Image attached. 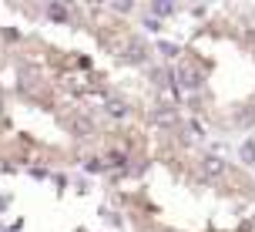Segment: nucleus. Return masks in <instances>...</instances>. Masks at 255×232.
Instances as JSON below:
<instances>
[{"label": "nucleus", "mask_w": 255, "mask_h": 232, "mask_svg": "<svg viewBox=\"0 0 255 232\" xmlns=\"http://www.w3.org/2000/svg\"><path fill=\"white\" fill-rule=\"evenodd\" d=\"M84 168L98 175V172H104V162H101V158H88V162H84Z\"/></svg>", "instance_id": "obj_9"}, {"label": "nucleus", "mask_w": 255, "mask_h": 232, "mask_svg": "<svg viewBox=\"0 0 255 232\" xmlns=\"http://www.w3.org/2000/svg\"><path fill=\"white\" fill-rule=\"evenodd\" d=\"M154 121H161V125H171V121H175V111H171V108H165V111H154Z\"/></svg>", "instance_id": "obj_7"}, {"label": "nucleus", "mask_w": 255, "mask_h": 232, "mask_svg": "<svg viewBox=\"0 0 255 232\" xmlns=\"http://www.w3.org/2000/svg\"><path fill=\"white\" fill-rule=\"evenodd\" d=\"M175 77H178V84H181L185 91H195L198 84H202V81H198V71H191V67H181Z\"/></svg>", "instance_id": "obj_2"}, {"label": "nucleus", "mask_w": 255, "mask_h": 232, "mask_svg": "<svg viewBox=\"0 0 255 232\" xmlns=\"http://www.w3.org/2000/svg\"><path fill=\"white\" fill-rule=\"evenodd\" d=\"M108 115L111 118H128V101H121V98H108Z\"/></svg>", "instance_id": "obj_3"}, {"label": "nucleus", "mask_w": 255, "mask_h": 232, "mask_svg": "<svg viewBox=\"0 0 255 232\" xmlns=\"http://www.w3.org/2000/svg\"><path fill=\"white\" fill-rule=\"evenodd\" d=\"M158 51L165 54V57H175V54H178V47H175V44H161V47H158Z\"/></svg>", "instance_id": "obj_10"}, {"label": "nucleus", "mask_w": 255, "mask_h": 232, "mask_svg": "<svg viewBox=\"0 0 255 232\" xmlns=\"http://www.w3.org/2000/svg\"><path fill=\"white\" fill-rule=\"evenodd\" d=\"M125 162H128V155H125V152H111V155H108V165H104V168H125Z\"/></svg>", "instance_id": "obj_6"}, {"label": "nucleus", "mask_w": 255, "mask_h": 232, "mask_svg": "<svg viewBox=\"0 0 255 232\" xmlns=\"http://www.w3.org/2000/svg\"><path fill=\"white\" fill-rule=\"evenodd\" d=\"M151 10H154V13H161V17H165V13H171V3H154Z\"/></svg>", "instance_id": "obj_11"}, {"label": "nucleus", "mask_w": 255, "mask_h": 232, "mask_svg": "<svg viewBox=\"0 0 255 232\" xmlns=\"http://www.w3.org/2000/svg\"><path fill=\"white\" fill-rule=\"evenodd\" d=\"M128 57H131V61H144V47H141V44H131V47H128Z\"/></svg>", "instance_id": "obj_8"}, {"label": "nucleus", "mask_w": 255, "mask_h": 232, "mask_svg": "<svg viewBox=\"0 0 255 232\" xmlns=\"http://www.w3.org/2000/svg\"><path fill=\"white\" fill-rule=\"evenodd\" d=\"M7 206H10V195H0V212H3Z\"/></svg>", "instance_id": "obj_12"}, {"label": "nucleus", "mask_w": 255, "mask_h": 232, "mask_svg": "<svg viewBox=\"0 0 255 232\" xmlns=\"http://www.w3.org/2000/svg\"><path fill=\"white\" fill-rule=\"evenodd\" d=\"M239 155H242V162H245V165H255V142H252V138H245V142H242Z\"/></svg>", "instance_id": "obj_5"}, {"label": "nucleus", "mask_w": 255, "mask_h": 232, "mask_svg": "<svg viewBox=\"0 0 255 232\" xmlns=\"http://www.w3.org/2000/svg\"><path fill=\"white\" fill-rule=\"evenodd\" d=\"M44 10H47V17H51V20H57V24H67V20H71V10H67L64 3H57V0H51Z\"/></svg>", "instance_id": "obj_1"}, {"label": "nucleus", "mask_w": 255, "mask_h": 232, "mask_svg": "<svg viewBox=\"0 0 255 232\" xmlns=\"http://www.w3.org/2000/svg\"><path fill=\"white\" fill-rule=\"evenodd\" d=\"M222 172H225V162L218 155H208L205 158V175H222Z\"/></svg>", "instance_id": "obj_4"}]
</instances>
